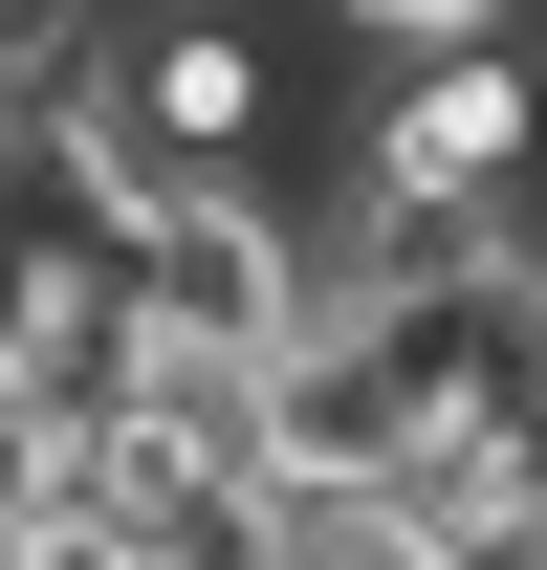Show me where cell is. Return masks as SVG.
<instances>
[{"mask_svg": "<svg viewBox=\"0 0 547 570\" xmlns=\"http://www.w3.org/2000/svg\"><path fill=\"white\" fill-rule=\"evenodd\" d=\"M0 570H176V549H153V504H110V483H88V504H44Z\"/></svg>", "mask_w": 547, "mask_h": 570, "instance_id": "6da1fadb", "label": "cell"}, {"mask_svg": "<svg viewBox=\"0 0 547 570\" xmlns=\"http://www.w3.org/2000/svg\"><path fill=\"white\" fill-rule=\"evenodd\" d=\"M350 22H372V45H416V67H438V45H504L526 0H350Z\"/></svg>", "mask_w": 547, "mask_h": 570, "instance_id": "7a4b0ae2", "label": "cell"}, {"mask_svg": "<svg viewBox=\"0 0 547 570\" xmlns=\"http://www.w3.org/2000/svg\"><path fill=\"white\" fill-rule=\"evenodd\" d=\"M22 67H44V0H0V110H22Z\"/></svg>", "mask_w": 547, "mask_h": 570, "instance_id": "3957f363", "label": "cell"}]
</instances>
